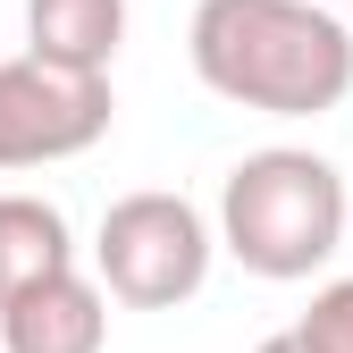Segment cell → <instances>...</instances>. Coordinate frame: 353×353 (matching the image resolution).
<instances>
[{
  "instance_id": "6da1fadb",
  "label": "cell",
  "mask_w": 353,
  "mask_h": 353,
  "mask_svg": "<svg viewBox=\"0 0 353 353\" xmlns=\"http://www.w3.org/2000/svg\"><path fill=\"white\" fill-rule=\"evenodd\" d=\"M185 59L202 93L261 118H328L353 93V26L320 0H194Z\"/></svg>"
},
{
  "instance_id": "7a4b0ae2",
  "label": "cell",
  "mask_w": 353,
  "mask_h": 353,
  "mask_svg": "<svg viewBox=\"0 0 353 353\" xmlns=\"http://www.w3.org/2000/svg\"><path fill=\"white\" fill-rule=\"evenodd\" d=\"M345 210H353V194H345L336 160L303 152V143H270V152H244L228 168L210 236H219V252L236 270L270 278V286H294V278L336 261Z\"/></svg>"
},
{
  "instance_id": "3957f363",
  "label": "cell",
  "mask_w": 353,
  "mask_h": 353,
  "mask_svg": "<svg viewBox=\"0 0 353 353\" xmlns=\"http://www.w3.org/2000/svg\"><path fill=\"white\" fill-rule=\"evenodd\" d=\"M210 261H219L210 219L185 194H160V185L118 194L101 210V228H93V278L126 312H176V303H194Z\"/></svg>"
},
{
  "instance_id": "277c9868",
  "label": "cell",
  "mask_w": 353,
  "mask_h": 353,
  "mask_svg": "<svg viewBox=\"0 0 353 353\" xmlns=\"http://www.w3.org/2000/svg\"><path fill=\"white\" fill-rule=\"evenodd\" d=\"M118 118V93L110 76H76V68H51V59H0V168H51V160H76L110 135Z\"/></svg>"
},
{
  "instance_id": "5b68a950",
  "label": "cell",
  "mask_w": 353,
  "mask_h": 353,
  "mask_svg": "<svg viewBox=\"0 0 353 353\" xmlns=\"http://www.w3.org/2000/svg\"><path fill=\"white\" fill-rule=\"evenodd\" d=\"M101 345H110V294L76 261L0 294V353H101Z\"/></svg>"
},
{
  "instance_id": "8992f818",
  "label": "cell",
  "mask_w": 353,
  "mask_h": 353,
  "mask_svg": "<svg viewBox=\"0 0 353 353\" xmlns=\"http://www.w3.org/2000/svg\"><path fill=\"white\" fill-rule=\"evenodd\" d=\"M126 42V0H26V51L76 68V76H110Z\"/></svg>"
},
{
  "instance_id": "52a82bcc",
  "label": "cell",
  "mask_w": 353,
  "mask_h": 353,
  "mask_svg": "<svg viewBox=\"0 0 353 353\" xmlns=\"http://www.w3.org/2000/svg\"><path fill=\"white\" fill-rule=\"evenodd\" d=\"M76 261V236H68V210L42 202V194H0V294H17L34 278H51Z\"/></svg>"
},
{
  "instance_id": "ba28073f",
  "label": "cell",
  "mask_w": 353,
  "mask_h": 353,
  "mask_svg": "<svg viewBox=\"0 0 353 353\" xmlns=\"http://www.w3.org/2000/svg\"><path fill=\"white\" fill-rule=\"evenodd\" d=\"M294 336L312 345V353H353V278H328L312 294V312L294 320Z\"/></svg>"
},
{
  "instance_id": "9c48e42d",
  "label": "cell",
  "mask_w": 353,
  "mask_h": 353,
  "mask_svg": "<svg viewBox=\"0 0 353 353\" xmlns=\"http://www.w3.org/2000/svg\"><path fill=\"white\" fill-rule=\"evenodd\" d=\"M252 353H312V345H303V336H294V328H278V336H261V345H252Z\"/></svg>"
}]
</instances>
